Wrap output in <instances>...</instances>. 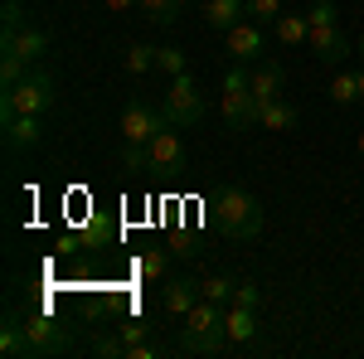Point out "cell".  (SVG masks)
Masks as SVG:
<instances>
[{"instance_id":"6da1fadb","label":"cell","mask_w":364,"mask_h":359,"mask_svg":"<svg viewBox=\"0 0 364 359\" xmlns=\"http://www.w3.org/2000/svg\"><path fill=\"white\" fill-rule=\"evenodd\" d=\"M306 20H311V54L321 58L326 68H345L350 58H355V44L345 39V29H340V10H336V0H316L306 10Z\"/></svg>"},{"instance_id":"7a4b0ae2","label":"cell","mask_w":364,"mask_h":359,"mask_svg":"<svg viewBox=\"0 0 364 359\" xmlns=\"http://www.w3.org/2000/svg\"><path fill=\"white\" fill-rule=\"evenodd\" d=\"M54 97H58V78L44 63H34L15 87L0 92V117H44L54 107Z\"/></svg>"},{"instance_id":"3957f363","label":"cell","mask_w":364,"mask_h":359,"mask_svg":"<svg viewBox=\"0 0 364 359\" xmlns=\"http://www.w3.org/2000/svg\"><path fill=\"white\" fill-rule=\"evenodd\" d=\"M224 345H228L224 306L199 296V306L185 316V331H180V355H219Z\"/></svg>"},{"instance_id":"277c9868","label":"cell","mask_w":364,"mask_h":359,"mask_svg":"<svg viewBox=\"0 0 364 359\" xmlns=\"http://www.w3.org/2000/svg\"><path fill=\"white\" fill-rule=\"evenodd\" d=\"M214 219L228 238H257L262 233V204L243 185H224L219 199H214Z\"/></svg>"},{"instance_id":"5b68a950","label":"cell","mask_w":364,"mask_h":359,"mask_svg":"<svg viewBox=\"0 0 364 359\" xmlns=\"http://www.w3.org/2000/svg\"><path fill=\"white\" fill-rule=\"evenodd\" d=\"M219 112H224V127H228V132H252V127H257V102H252L248 63H233V68H224Z\"/></svg>"},{"instance_id":"8992f818","label":"cell","mask_w":364,"mask_h":359,"mask_svg":"<svg viewBox=\"0 0 364 359\" xmlns=\"http://www.w3.org/2000/svg\"><path fill=\"white\" fill-rule=\"evenodd\" d=\"M20 326H25V345H29V359H58L73 350V331L54 321V316H44V311H29L20 316Z\"/></svg>"},{"instance_id":"52a82bcc","label":"cell","mask_w":364,"mask_h":359,"mask_svg":"<svg viewBox=\"0 0 364 359\" xmlns=\"http://www.w3.org/2000/svg\"><path fill=\"white\" fill-rule=\"evenodd\" d=\"M161 112H166V122H170V127L190 132V127H199V122H204L209 102H204V92L195 87V78H190V73H180V78H170L166 97H161Z\"/></svg>"},{"instance_id":"ba28073f","label":"cell","mask_w":364,"mask_h":359,"mask_svg":"<svg viewBox=\"0 0 364 359\" xmlns=\"http://www.w3.org/2000/svg\"><path fill=\"white\" fill-rule=\"evenodd\" d=\"M161 127H170V122H166V112L156 107V102L127 97V107H122V146H151Z\"/></svg>"},{"instance_id":"9c48e42d","label":"cell","mask_w":364,"mask_h":359,"mask_svg":"<svg viewBox=\"0 0 364 359\" xmlns=\"http://www.w3.org/2000/svg\"><path fill=\"white\" fill-rule=\"evenodd\" d=\"M146 170H156V175H180V170H185L180 127H161V132H156V141L146 146Z\"/></svg>"},{"instance_id":"30bf717a","label":"cell","mask_w":364,"mask_h":359,"mask_svg":"<svg viewBox=\"0 0 364 359\" xmlns=\"http://www.w3.org/2000/svg\"><path fill=\"white\" fill-rule=\"evenodd\" d=\"M262 49H267V34H262L257 20H238L233 29H224V54L233 63H257Z\"/></svg>"},{"instance_id":"8fae6325","label":"cell","mask_w":364,"mask_h":359,"mask_svg":"<svg viewBox=\"0 0 364 359\" xmlns=\"http://www.w3.org/2000/svg\"><path fill=\"white\" fill-rule=\"evenodd\" d=\"M0 54H15V58H25V63H44V58H49V34L39 25L5 29V34H0Z\"/></svg>"},{"instance_id":"7c38bea8","label":"cell","mask_w":364,"mask_h":359,"mask_svg":"<svg viewBox=\"0 0 364 359\" xmlns=\"http://www.w3.org/2000/svg\"><path fill=\"white\" fill-rule=\"evenodd\" d=\"M248 83H252V102L262 107V102L282 97V87H287V68H282L277 58H257V63L248 68Z\"/></svg>"},{"instance_id":"4fadbf2b","label":"cell","mask_w":364,"mask_h":359,"mask_svg":"<svg viewBox=\"0 0 364 359\" xmlns=\"http://www.w3.org/2000/svg\"><path fill=\"white\" fill-rule=\"evenodd\" d=\"M199 296H204V291H199L195 277H166V286H161V306H166V316H180V321L199 306Z\"/></svg>"},{"instance_id":"5bb4252c","label":"cell","mask_w":364,"mask_h":359,"mask_svg":"<svg viewBox=\"0 0 364 359\" xmlns=\"http://www.w3.org/2000/svg\"><path fill=\"white\" fill-rule=\"evenodd\" d=\"M44 141V122L39 117H5V151L20 156V151H34Z\"/></svg>"},{"instance_id":"9a60e30c","label":"cell","mask_w":364,"mask_h":359,"mask_svg":"<svg viewBox=\"0 0 364 359\" xmlns=\"http://www.w3.org/2000/svg\"><path fill=\"white\" fill-rule=\"evenodd\" d=\"M224 331H228V345H233V350L252 345V335H257V311H252V306H224Z\"/></svg>"},{"instance_id":"2e32d148","label":"cell","mask_w":364,"mask_h":359,"mask_svg":"<svg viewBox=\"0 0 364 359\" xmlns=\"http://www.w3.org/2000/svg\"><path fill=\"white\" fill-rule=\"evenodd\" d=\"M238 20H248V0H204V25L214 34L233 29Z\"/></svg>"},{"instance_id":"e0dca14e","label":"cell","mask_w":364,"mask_h":359,"mask_svg":"<svg viewBox=\"0 0 364 359\" xmlns=\"http://www.w3.org/2000/svg\"><path fill=\"white\" fill-rule=\"evenodd\" d=\"M296 117H301V112L291 107L287 97H272V102H262V107H257V127H262V132H291V127H296Z\"/></svg>"},{"instance_id":"ac0fdd59","label":"cell","mask_w":364,"mask_h":359,"mask_svg":"<svg viewBox=\"0 0 364 359\" xmlns=\"http://www.w3.org/2000/svg\"><path fill=\"white\" fill-rule=\"evenodd\" d=\"M272 39H277L282 49H301V44L311 39V20L306 15H287V10H282V20L272 25Z\"/></svg>"},{"instance_id":"d6986e66","label":"cell","mask_w":364,"mask_h":359,"mask_svg":"<svg viewBox=\"0 0 364 359\" xmlns=\"http://www.w3.org/2000/svg\"><path fill=\"white\" fill-rule=\"evenodd\" d=\"M0 355H5V359H29V345H25V326H20V316H5V326H0Z\"/></svg>"},{"instance_id":"ffe728a7","label":"cell","mask_w":364,"mask_h":359,"mask_svg":"<svg viewBox=\"0 0 364 359\" xmlns=\"http://www.w3.org/2000/svg\"><path fill=\"white\" fill-rule=\"evenodd\" d=\"M136 10H141V15H146L156 29H170L180 15H185V5H180V0H141Z\"/></svg>"},{"instance_id":"44dd1931","label":"cell","mask_w":364,"mask_h":359,"mask_svg":"<svg viewBox=\"0 0 364 359\" xmlns=\"http://www.w3.org/2000/svg\"><path fill=\"white\" fill-rule=\"evenodd\" d=\"M136 272L146 277V282H166L170 277V252H161V248H146L136 257Z\"/></svg>"},{"instance_id":"7402d4cb","label":"cell","mask_w":364,"mask_h":359,"mask_svg":"<svg viewBox=\"0 0 364 359\" xmlns=\"http://www.w3.org/2000/svg\"><path fill=\"white\" fill-rule=\"evenodd\" d=\"M331 97H336L340 107L360 102V68H355V73H350V68H336V83H331Z\"/></svg>"},{"instance_id":"603a6c76","label":"cell","mask_w":364,"mask_h":359,"mask_svg":"<svg viewBox=\"0 0 364 359\" xmlns=\"http://www.w3.org/2000/svg\"><path fill=\"white\" fill-rule=\"evenodd\" d=\"M199 291H204V301L233 306V291H238V282H228V277H209V282H199Z\"/></svg>"},{"instance_id":"cb8c5ba5","label":"cell","mask_w":364,"mask_h":359,"mask_svg":"<svg viewBox=\"0 0 364 359\" xmlns=\"http://www.w3.org/2000/svg\"><path fill=\"white\" fill-rule=\"evenodd\" d=\"M151 68H156V49H146V44H132V49H127V73H151Z\"/></svg>"},{"instance_id":"d4e9b609","label":"cell","mask_w":364,"mask_h":359,"mask_svg":"<svg viewBox=\"0 0 364 359\" xmlns=\"http://www.w3.org/2000/svg\"><path fill=\"white\" fill-rule=\"evenodd\" d=\"M29 68H34V63H25V58L0 54V83H5V87H15V83H20V78L29 73Z\"/></svg>"},{"instance_id":"484cf974","label":"cell","mask_w":364,"mask_h":359,"mask_svg":"<svg viewBox=\"0 0 364 359\" xmlns=\"http://www.w3.org/2000/svg\"><path fill=\"white\" fill-rule=\"evenodd\" d=\"M248 20H257V25H277L282 20V0H248Z\"/></svg>"},{"instance_id":"4316f807","label":"cell","mask_w":364,"mask_h":359,"mask_svg":"<svg viewBox=\"0 0 364 359\" xmlns=\"http://www.w3.org/2000/svg\"><path fill=\"white\" fill-rule=\"evenodd\" d=\"M156 63L166 68L170 78H180V73H190V63H185V49H156Z\"/></svg>"},{"instance_id":"83f0119b","label":"cell","mask_w":364,"mask_h":359,"mask_svg":"<svg viewBox=\"0 0 364 359\" xmlns=\"http://www.w3.org/2000/svg\"><path fill=\"white\" fill-rule=\"evenodd\" d=\"M92 355H102V359L127 355V340H117V335H97V340H92Z\"/></svg>"},{"instance_id":"f1b7e54d","label":"cell","mask_w":364,"mask_h":359,"mask_svg":"<svg viewBox=\"0 0 364 359\" xmlns=\"http://www.w3.org/2000/svg\"><path fill=\"white\" fill-rule=\"evenodd\" d=\"M233 306H262V286H252V282H238V291H233Z\"/></svg>"},{"instance_id":"f546056e","label":"cell","mask_w":364,"mask_h":359,"mask_svg":"<svg viewBox=\"0 0 364 359\" xmlns=\"http://www.w3.org/2000/svg\"><path fill=\"white\" fill-rule=\"evenodd\" d=\"M0 20H5V29L29 25V15H25V5H20V0H5V15H0Z\"/></svg>"},{"instance_id":"4dcf8cb0","label":"cell","mask_w":364,"mask_h":359,"mask_svg":"<svg viewBox=\"0 0 364 359\" xmlns=\"http://www.w3.org/2000/svg\"><path fill=\"white\" fill-rule=\"evenodd\" d=\"M122 161L127 170H146V146H122Z\"/></svg>"},{"instance_id":"1f68e13d","label":"cell","mask_w":364,"mask_h":359,"mask_svg":"<svg viewBox=\"0 0 364 359\" xmlns=\"http://www.w3.org/2000/svg\"><path fill=\"white\" fill-rule=\"evenodd\" d=\"M146 335H151L146 321H127V326H122V340H127V345H136V340H146Z\"/></svg>"},{"instance_id":"d6a6232c","label":"cell","mask_w":364,"mask_h":359,"mask_svg":"<svg viewBox=\"0 0 364 359\" xmlns=\"http://www.w3.org/2000/svg\"><path fill=\"white\" fill-rule=\"evenodd\" d=\"M161 350L151 345V340H136V345H127V359H156Z\"/></svg>"},{"instance_id":"836d02e7","label":"cell","mask_w":364,"mask_h":359,"mask_svg":"<svg viewBox=\"0 0 364 359\" xmlns=\"http://www.w3.org/2000/svg\"><path fill=\"white\" fill-rule=\"evenodd\" d=\"M102 5H107V10H112V15H127V10H136L141 0H102Z\"/></svg>"},{"instance_id":"e575fe53","label":"cell","mask_w":364,"mask_h":359,"mask_svg":"<svg viewBox=\"0 0 364 359\" xmlns=\"http://www.w3.org/2000/svg\"><path fill=\"white\" fill-rule=\"evenodd\" d=\"M355 58H360V63H364V34H360V44H355Z\"/></svg>"},{"instance_id":"d590c367","label":"cell","mask_w":364,"mask_h":359,"mask_svg":"<svg viewBox=\"0 0 364 359\" xmlns=\"http://www.w3.org/2000/svg\"><path fill=\"white\" fill-rule=\"evenodd\" d=\"M360 102H364V63H360Z\"/></svg>"},{"instance_id":"8d00e7d4","label":"cell","mask_w":364,"mask_h":359,"mask_svg":"<svg viewBox=\"0 0 364 359\" xmlns=\"http://www.w3.org/2000/svg\"><path fill=\"white\" fill-rule=\"evenodd\" d=\"M355 146H360V161H364V132H360V141H355Z\"/></svg>"},{"instance_id":"74e56055","label":"cell","mask_w":364,"mask_h":359,"mask_svg":"<svg viewBox=\"0 0 364 359\" xmlns=\"http://www.w3.org/2000/svg\"><path fill=\"white\" fill-rule=\"evenodd\" d=\"M180 5H190V0H180Z\"/></svg>"}]
</instances>
